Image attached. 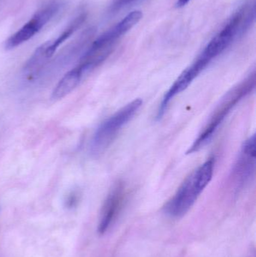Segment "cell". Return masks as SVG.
I'll return each mask as SVG.
<instances>
[{
	"instance_id": "cell-2",
	"label": "cell",
	"mask_w": 256,
	"mask_h": 257,
	"mask_svg": "<svg viewBox=\"0 0 256 257\" xmlns=\"http://www.w3.org/2000/svg\"><path fill=\"white\" fill-rule=\"evenodd\" d=\"M142 17L141 11H133L99 36L84 54L78 65L84 75L100 66L112 53L117 41L136 25Z\"/></svg>"
},
{
	"instance_id": "cell-5",
	"label": "cell",
	"mask_w": 256,
	"mask_h": 257,
	"mask_svg": "<svg viewBox=\"0 0 256 257\" xmlns=\"http://www.w3.org/2000/svg\"><path fill=\"white\" fill-rule=\"evenodd\" d=\"M142 103L141 99H135L102 122L92 139L90 145L91 152L93 154H99L105 151L123 128L139 111Z\"/></svg>"
},
{
	"instance_id": "cell-12",
	"label": "cell",
	"mask_w": 256,
	"mask_h": 257,
	"mask_svg": "<svg viewBox=\"0 0 256 257\" xmlns=\"http://www.w3.org/2000/svg\"><path fill=\"white\" fill-rule=\"evenodd\" d=\"M189 1H190V0H177L176 6H177V8L183 7V6H186Z\"/></svg>"
},
{
	"instance_id": "cell-13",
	"label": "cell",
	"mask_w": 256,
	"mask_h": 257,
	"mask_svg": "<svg viewBox=\"0 0 256 257\" xmlns=\"http://www.w3.org/2000/svg\"><path fill=\"white\" fill-rule=\"evenodd\" d=\"M132 0H116V6H121V5L126 4Z\"/></svg>"
},
{
	"instance_id": "cell-8",
	"label": "cell",
	"mask_w": 256,
	"mask_h": 257,
	"mask_svg": "<svg viewBox=\"0 0 256 257\" xmlns=\"http://www.w3.org/2000/svg\"><path fill=\"white\" fill-rule=\"evenodd\" d=\"M126 199V191L122 184H117L111 190L104 203L99 219L98 232L103 235L108 232L117 220Z\"/></svg>"
},
{
	"instance_id": "cell-1",
	"label": "cell",
	"mask_w": 256,
	"mask_h": 257,
	"mask_svg": "<svg viewBox=\"0 0 256 257\" xmlns=\"http://www.w3.org/2000/svg\"><path fill=\"white\" fill-rule=\"evenodd\" d=\"M214 166L215 160L210 158L193 171L165 204V214L172 218H180L184 216L211 181Z\"/></svg>"
},
{
	"instance_id": "cell-10",
	"label": "cell",
	"mask_w": 256,
	"mask_h": 257,
	"mask_svg": "<svg viewBox=\"0 0 256 257\" xmlns=\"http://www.w3.org/2000/svg\"><path fill=\"white\" fill-rule=\"evenodd\" d=\"M48 43V42H45L39 46L26 63L24 73L28 79H32L38 75L49 60L50 57L47 54Z\"/></svg>"
},
{
	"instance_id": "cell-6",
	"label": "cell",
	"mask_w": 256,
	"mask_h": 257,
	"mask_svg": "<svg viewBox=\"0 0 256 257\" xmlns=\"http://www.w3.org/2000/svg\"><path fill=\"white\" fill-rule=\"evenodd\" d=\"M61 8L62 3L54 1L38 11L27 24L6 40V49H13L30 40L57 15Z\"/></svg>"
},
{
	"instance_id": "cell-7",
	"label": "cell",
	"mask_w": 256,
	"mask_h": 257,
	"mask_svg": "<svg viewBox=\"0 0 256 257\" xmlns=\"http://www.w3.org/2000/svg\"><path fill=\"white\" fill-rule=\"evenodd\" d=\"M255 135H253L245 141L231 171L230 179L236 188H242L252 180L255 175Z\"/></svg>"
},
{
	"instance_id": "cell-9",
	"label": "cell",
	"mask_w": 256,
	"mask_h": 257,
	"mask_svg": "<svg viewBox=\"0 0 256 257\" xmlns=\"http://www.w3.org/2000/svg\"><path fill=\"white\" fill-rule=\"evenodd\" d=\"M82 71L78 66L68 72L57 83L53 90L51 98L53 99H61L73 91L81 82L84 77Z\"/></svg>"
},
{
	"instance_id": "cell-4",
	"label": "cell",
	"mask_w": 256,
	"mask_h": 257,
	"mask_svg": "<svg viewBox=\"0 0 256 257\" xmlns=\"http://www.w3.org/2000/svg\"><path fill=\"white\" fill-rule=\"evenodd\" d=\"M255 87V73L253 72L228 92L222 98L220 103L216 107L197 139L194 141L192 146L188 150L187 154L198 152L207 145L233 108L249 93H252Z\"/></svg>"
},
{
	"instance_id": "cell-11",
	"label": "cell",
	"mask_w": 256,
	"mask_h": 257,
	"mask_svg": "<svg viewBox=\"0 0 256 257\" xmlns=\"http://www.w3.org/2000/svg\"><path fill=\"white\" fill-rule=\"evenodd\" d=\"M87 15L86 14H81L75 18L72 22L68 26L67 28L54 41H48V47H47V54L48 57L51 58L54 54L57 48L69 38L72 36L80 27H81L84 21H85Z\"/></svg>"
},
{
	"instance_id": "cell-3",
	"label": "cell",
	"mask_w": 256,
	"mask_h": 257,
	"mask_svg": "<svg viewBox=\"0 0 256 257\" xmlns=\"http://www.w3.org/2000/svg\"><path fill=\"white\" fill-rule=\"evenodd\" d=\"M254 9L247 8L240 9L237 12L225 27L219 31L204 48L202 52L198 55L196 60L189 66V69L195 75H198L220 54H222L231 44L234 42L240 30L248 24L250 17L254 15Z\"/></svg>"
}]
</instances>
